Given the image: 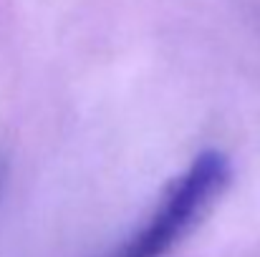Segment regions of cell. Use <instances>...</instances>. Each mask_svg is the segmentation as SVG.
<instances>
[{
	"instance_id": "6da1fadb",
	"label": "cell",
	"mask_w": 260,
	"mask_h": 257,
	"mask_svg": "<svg viewBox=\"0 0 260 257\" xmlns=\"http://www.w3.org/2000/svg\"><path fill=\"white\" fill-rule=\"evenodd\" d=\"M230 181L233 164L222 152L207 149L197 154L114 257H167L212 214Z\"/></svg>"
}]
</instances>
